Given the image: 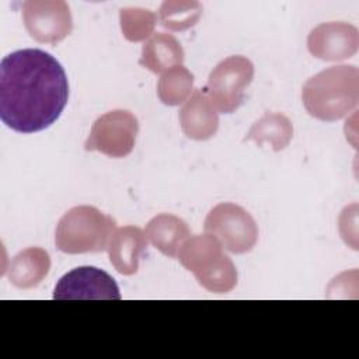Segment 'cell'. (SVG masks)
<instances>
[{
    "instance_id": "7c38bea8",
    "label": "cell",
    "mask_w": 359,
    "mask_h": 359,
    "mask_svg": "<svg viewBox=\"0 0 359 359\" xmlns=\"http://www.w3.org/2000/svg\"><path fill=\"white\" fill-rule=\"evenodd\" d=\"M147 247V237L140 227L123 226L116 229L108 243L112 266L122 275H133L139 269V259Z\"/></svg>"
},
{
    "instance_id": "ac0fdd59",
    "label": "cell",
    "mask_w": 359,
    "mask_h": 359,
    "mask_svg": "<svg viewBox=\"0 0 359 359\" xmlns=\"http://www.w3.org/2000/svg\"><path fill=\"white\" fill-rule=\"evenodd\" d=\"M203 7L199 1L167 0L160 6V25L170 31H185L196 25L202 15Z\"/></svg>"
},
{
    "instance_id": "d6986e66",
    "label": "cell",
    "mask_w": 359,
    "mask_h": 359,
    "mask_svg": "<svg viewBox=\"0 0 359 359\" xmlns=\"http://www.w3.org/2000/svg\"><path fill=\"white\" fill-rule=\"evenodd\" d=\"M158 17L142 7H123L119 10V21L123 36L130 42H140L149 38L157 24Z\"/></svg>"
},
{
    "instance_id": "3957f363",
    "label": "cell",
    "mask_w": 359,
    "mask_h": 359,
    "mask_svg": "<svg viewBox=\"0 0 359 359\" xmlns=\"http://www.w3.org/2000/svg\"><path fill=\"white\" fill-rule=\"evenodd\" d=\"M222 248L216 237L205 233L188 237L177 252L181 265L208 292L227 293L237 285V269Z\"/></svg>"
},
{
    "instance_id": "2e32d148",
    "label": "cell",
    "mask_w": 359,
    "mask_h": 359,
    "mask_svg": "<svg viewBox=\"0 0 359 359\" xmlns=\"http://www.w3.org/2000/svg\"><path fill=\"white\" fill-rule=\"evenodd\" d=\"M293 137L290 119L280 112H265L248 130L244 140H252L258 146L269 143L273 151L286 149Z\"/></svg>"
},
{
    "instance_id": "ba28073f",
    "label": "cell",
    "mask_w": 359,
    "mask_h": 359,
    "mask_svg": "<svg viewBox=\"0 0 359 359\" xmlns=\"http://www.w3.org/2000/svg\"><path fill=\"white\" fill-rule=\"evenodd\" d=\"M22 21L31 38L42 43H57L72 34L70 7L63 0H28L22 3Z\"/></svg>"
},
{
    "instance_id": "277c9868",
    "label": "cell",
    "mask_w": 359,
    "mask_h": 359,
    "mask_svg": "<svg viewBox=\"0 0 359 359\" xmlns=\"http://www.w3.org/2000/svg\"><path fill=\"white\" fill-rule=\"evenodd\" d=\"M115 220L100 209L80 205L69 209L57 222L56 248L65 254L100 252L108 248Z\"/></svg>"
},
{
    "instance_id": "6da1fadb",
    "label": "cell",
    "mask_w": 359,
    "mask_h": 359,
    "mask_svg": "<svg viewBox=\"0 0 359 359\" xmlns=\"http://www.w3.org/2000/svg\"><path fill=\"white\" fill-rule=\"evenodd\" d=\"M69 83L62 65L42 49H20L0 63V118L20 133L50 126L63 112Z\"/></svg>"
},
{
    "instance_id": "9a60e30c",
    "label": "cell",
    "mask_w": 359,
    "mask_h": 359,
    "mask_svg": "<svg viewBox=\"0 0 359 359\" xmlns=\"http://www.w3.org/2000/svg\"><path fill=\"white\" fill-rule=\"evenodd\" d=\"M144 234L160 252L174 258L181 244L189 237V227L175 215L160 213L146 224Z\"/></svg>"
},
{
    "instance_id": "e0dca14e",
    "label": "cell",
    "mask_w": 359,
    "mask_h": 359,
    "mask_svg": "<svg viewBox=\"0 0 359 359\" xmlns=\"http://www.w3.org/2000/svg\"><path fill=\"white\" fill-rule=\"evenodd\" d=\"M194 74L181 66H174L165 70L157 83V94L165 105H180L185 102L192 91Z\"/></svg>"
},
{
    "instance_id": "8fae6325",
    "label": "cell",
    "mask_w": 359,
    "mask_h": 359,
    "mask_svg": "<svg viewBox=\"0 0 359 359\" xmlns=\"http://www.w3.org/2000/svg\"><path fill=\"white\" fill-rule=\"evenodd\" d=\"M178 118L184 135L194 140H208L216 135L219 128L217 109L201 88L185 101Z\"/></svg>"
},
{
    "instance_id": "30bf717a",
    "label": "cell",
    "mask_w": 359,
    "mask_h": 359,
    "mask_svg": "<svg viewBox=\"0 0 359 359\" xmlns=\"http://www.w3.org/2000/svg\"><path fill=\"white\" fill-rule=\"evenodd\" d=\"M359 32L349 22L331 21L314 27L307 36L309 52L321 60H344L358 52Z\"/></svg>"
},
{
    "instance_id": "7a4b0ae2",
    "label": "cell",
    "mask_w": 359,
    "mask_h": 359,
    "mask_svg": "<svg viewBox=\"0 0 359 359\" xmlns=\"http://www.w3.org/2000/svg\"><path fill=\"white\" fill-rule=\"evenodd\" d=\"M306 111L325 122L349 114L359 101V70L352 65L331 66L310 77L302 88Z\"/></svg>"
},
{
    "instance_id": "9c48e42d",
    "label": "cell",
    "mask_w": 359,
    "mask_h": 359,
    "mask_svg": "<svg viewBox=\"0 0 359 359\" xmlns=\"http://www.w3.org/2000/svg\"><path fill=\"white\" fill-rule=\"evenodd\" d=\"M55 300H119L115 279L95 266H79L65 273L55 286Z\"/></svg>"
},
{
    "instance_id": "52a82bcc",
    "label": "cell",
    "mask_w": 359,
    "mask_h": 359,
    "mask_svg": "<svg viewBox=\"0 0 359 359\" xmlns=\"http://www.w3.org/2000/svg\"><path fill=\"white\" fill-rule=\"evenodd\" d=\"M137 132L139 122L132 112L126 109L109 111L95 119L84 149L114 158L126 157L135 147Z\"/></svg>"
},
{
    "instance_id": "4fadbf2b",
    "label": "cell",
    "mask_w": 359,
    "mask_h": 359,
    "mask_svg": "<svg viewBox=\"0 0 359 359\" xmlns=\"http://www.w3.org/2000/svg\"><path fill=\"white\" fill-rule=\"evenodd\" d=\"M49 269V254L41 247H28L11 259L7 278L10 283L20 289H31L46 278Z\"/></svg>"
},
{
    "instance_id": "5bb4252c",
    "label": "cell",
    "mask_w": 359,
    "mask_h": 359,
    "mask_svg": "<svg viewBox=\"0 0 359 359\" xmlns=\"http://www.w3.org/2000/svg\"><path fill=\"white\" fill-rule=\"evenodd\" d=\"M184 59V49L178 39L171 34L157 32L143 43L139 65L153 73H164L174 66H181Z\"/></svg>"
},
{
    "instance_id": "8992f818",
    "label": "cell",
    "mask_w": 359,
    "mask_h": 359,
    "mask_svg": "<svg viewBox=\"0 0 359 359\" xmlns=\"http://www.w3.org/2000/svg\"><path fill=\"white\" fill-rule=\"evenodd\" d=\"M205 231L216 237L222 247L233 254L251 251L258 240L254 217L231 202H222L210 209L205 219Z\"/></svg>"
},
{
    "instance_id": "5b68a950",
    "label": "cell",
    "mask_w": 359,
    "mask_h": 359,
    "mask_svg": "<svg viewBox=\"0 0 359 359\" xmlns=\"http://www.w3.org/2000/svg\"><path fill=\"white\" fill-rule=\"evenodd\" d=\"M254 79V65L245 56L234 55L219 62L203 88L213 107L223 114L234 112L244 101V91Z\"/></svg>"
}]
</instances>
